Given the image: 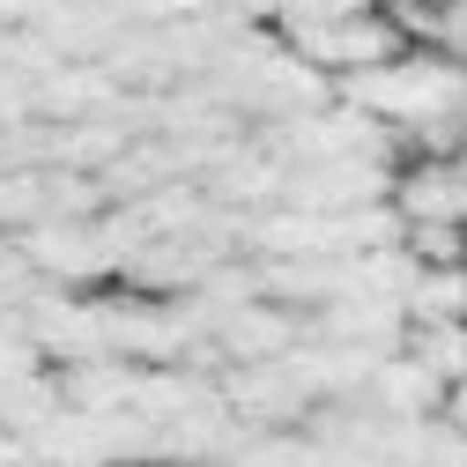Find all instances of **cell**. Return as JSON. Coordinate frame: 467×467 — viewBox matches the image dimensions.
<instances>
[{
    "label": "cell",
    "mask_w": 467,
    "mask_h": 467,
    "mask_svg": "<svg viewBox=\"0 0 467 467\" xmlns=\"http://www.w3.org/2000/svg\"><path fill=\"white\" fill-rule=\"evenodd\" d=\"M452 179H460V193H467V149H460V156H452Z\"/></svg>",
    "instance_id": "6"
},
{
    "label": "cell",
    "mask_w": 467,
    "mask_h": 467,
    "mask_svg": "<svg viewBox=\"0 0 467 467\" xmlns=\"http://www.w3.org/2000/svg\"><path fill=\"white\" fill-rule=\"evenodd\" d=\"M393 215H400V230H423V223L467 230V193L452 179V163H408V171H393Z\"/></svg>",
    "instance_id": "2"
},
{
    "label": "cell",
    "mask_w": 467,
    "mask_h": 467,
    "mask_svg": "<svg viewBox=\"0 0 467 467\" xmlns=\"http://www.w3.org/2000/svg\"><path fill=\"white\" fill-rule=\"evenodd\" d=\"M348 16H371V0H282V30H327V23H348Z\"/></svg>",
    "instance_id": "5"
},
{
    "label": "cell",
    "mask_w": 467,
    "mask_h": 467,
    "mask_svg": "<svg viewBox=\"0 0 467 467\" xmlns=\"http://www.w3.org/2000/svg\"><path fill=\"white\" fill-rule=\"evenodd\" d=\"M400 357L416 364L423 379H438L445 393L467 386V319H438V327H408L400 334Z\"/></svg>",
    "instance_id": "3"
},
{
    "label": "cell",
    "mask_w": 467,
    "mask_h": 467,
    "mask_svg": "<svg viewBox=\"0 0 467 467\" xmlns=\"http://www.w3.org/2000/svg\"><path fill=\"white\" fill-rule=\"evenodd\" d=\"M334 104L393 127L400 141L408 134H431V127H460V111H467V60H452V52H400L393 67L341 75Z\"/></svg>",
    "instance_id": "1"
},
{
    "label": "cell",
    "mask_w": 467,
    "mask_h": 467,
    "mask_svg": "<svg viewBox=\"0 0 467 467\" xmlns=\"http://www.w3.org/2000/svg\"><path fill=\"white\" fill-rule=\"evenodd\" d=\"M460 134H467V111H460Z\"/></svg>",
    "instance_id": "7"
},
{
    "label": "cell",
    "mask_w": 467,
    "mask_h": 467,
    "mask_svg": "<svg viewBox=\"0 0 467 467\" xmlns=\"http://www.w3.org/2000/svg\"><path fill=\"white\" fill-rule=\"evenodd\" d=\"M60 379L52 371H30V379H8L0 386V438H16V445H30L52 416H60Z\"/></svg>",
    "instance_id": "4"
}]
</instances>
